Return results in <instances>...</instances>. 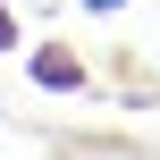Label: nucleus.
I'll list each match as a JSON object with an SVG mask.
<instances>
[{
    "instance_id": "nucleus-1",
    "label": "nucleus",
    "mask_w": 160,
    "mask_h": 160,
    "mask_svg": "<svg viewBox=\"0 0 160 160\" xmlns=\"http://www.w3.org/2000/svg\"><path fill=\"white\" fill-rule=\"evenodd\" d=\"M25 76L42 84V93H84L93 76H84V59H68L59 42H42V51H25Z\"/></svg>"
},
{
    "instance_id": "nucleus-2",
    "label": "nucleus",
    "mask_w": 160,
    "mask_h": 160,
    "mask_svg": "<svg viewBox=\"0 0 160 160\" xmlns=\"http://www.w3.org/2000/svg\"><path fill=\"white\" fill-rule=\"evenodd\" d=\"M0 51H25V25H17V0H0Z\"/></svg>"
},
{
    "instance_id": "nucleus-3",
    "label": "nucleus",
    "mask_w": 160,
    "mask_h": 160,
    "mask_svg": "<svg viewBox=\"0 0 160 160\" xmlns=\"http://www.w3.org/2000/svg\"><path fill=\"white\" fill-rule=\"evenodd\" d=\"M76 8H93V17H110V8H127V0H76Z\"/></svg>"
}]
</instances>
